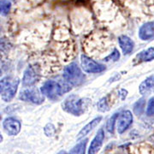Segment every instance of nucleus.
Instances as JSON below:
<instances>
[{"label":"nucleus","instance_id":"nucleus-7","mask_svg":"<svg viewBox=\"0 0 154 154\" xmlns=\"http://www.w3.org/2000/svg\"><path fill=\"white\" fill-rule=\"evenodd\" d=\"M39 78V74L37 68L33 66L28 67L24 72V75L22 78V84L25 87H29L33 86V84L38 82Z\"/></svg>","mask_w":154,"mask_h":154},{"label":"nucleus","instance_id":"nucleus-11","mask_svg":"<svg viewBox=\"0 0 154 154\" xmlns=\"http://www.w3.org/2000/svg\"><path fill=\"white\" fill-rule=\"evenodd\" d=\"M118 42L124 55H128L130 52H132L134 44V41L129 37H128L126 35H122L118 38Z\"/></svg>","mask_w":154,"mask_h":154},{"label":"nucleus","instance_id":"nucleus-14","mask_svg":"<svg viewBox=\"0 0 154 154\" xmlns=\"http://www.w3.org/2000/svg\"><path fill=\"white\" fill-rule=\"evenodd\" d=\"M140 94L141 95H146L154 91V75L147 77L143 82L140 84L139 88Z\"/></svg>","mask_w":154,"mask_h":154},{"label":"nucleus","instance_id":"nucleus-9","mask_svg":"<svg viewBox=\"0 0 154 154\" xmlns=\"http://www.w3.org/2000/svg\"><path fill=\"white\" fill-rule=\"evenodd\" d=\"M104 140H105V132H104L103 128H100L91 142V145L88 149V154L98 153L103 145Z\"/></svg>","mask_w":154,"mask_h":154},{"label":"nucleus","instance_id":"nucleus-22","mask_svg":"<svg viewBox=\"0 0 154 154\" xmlns=\"http://www.w3.org/2000/svg\"><path fill=\"white\" fill-rule=\"evenodd\" d=\"M120 58V53L118 51V50L115 49L113 51V52L110 54L109 56H107L105 58V62H110V61H117Z\"/></svg>","mask_w":154,"mask_h":154},{"label":"nucleus","instance_id":"nucleus-12","mask_svg":"<svg viewBox=\"0 0 154 154\" xmlns=\"http://www.w3.org/2000/svg\"><path fill=\"white\" fill-rule=\"evenodd\" d=\"M18 85H19L18 80H16L12 83H10V85L4 91V94L2 95V99L4 101L9 102L15 97V95L17 94V88H18Z\"/></svg>","mask_w":154,"mask_h":154},{"label":"nucleus","instance_id":"nucleus-4","mask_svg":"<svg viewBox=\"0 0 154 154\" xmlns=\"http://www.w3.org/2000/svg\"><path fill=\"white\" fill-rule=\"evenodd\" d=\"M81 65L84 71L91 74L100 73L105 69V65L93 60L92 58L86 55H82L81 57Z\"/></svg>","mask_w":154,"mask_h":154},{"label":"nucleus","instance_id":"nucleus-21","mask_svg":"<svg viewBox=\"0 0 154 154\" xmlns=\"http://www.w3.org/2000/svg\"><path fill=\"white\" fill-rule=\"evenodd\" d=\"M97 107H98V110L99 111H101V112L108 111L109 110V105H108L107 98L105 97V98L100 99L98 102V104H97Z\"/></svg>","mask_w":154,"mask_h":154},{"label":"nucleus","instance_id":"nucleus-19","mask_svg":"<svg viewBox=\"0 0 154 154\" xmlns=\"http://www.w3.org/2000/svg\"><path fill=\"white\" fill-rule=\"evenodd\" d=\"M145 105H146V100L145 99H140V100H138L134 105V112L138 116L141 115L144 111Z\"/></svg>","mask_w":154,"mask_h":154},{"label":"nucleus","instance_id":"nucleus-13","mask_svg":"<svg viewBox=\"0 0 154 154\" xmlns=\"http://www.w3.org/2000/svg\"><path fill=\"white\" fill-rule=\"evenodd\" d=\"M101 119H102L101 116H98V117H95L94 120H92L89 123H88V124L80 131V133L78 134V135H77V140H81V139H82V138L85 137L86 135H88V134L91 132L95 127L98 126V124L100 122Z\"/></svg>","mask_w":154,"mask_h":154},{"label":"nucleus","instance_id":"nucleus-28","mask_svg":"<svg viewBox=\"0 0 154 154\" xmlns=\"http://www.w3.org/2000/svg\"><path fill=\"white\" fill-rule=\"evenodd\" d=\"M1 119H2V117H1V116H0V120H1Z\"/></svg>","mask_w":154,"mask_h":154},{"label":"nucleus","instance_id":"nucleus-16","mask_svg":"<svg viewBox=\"0 0 154 154\" xmlns=\"http://www.w3.org/2000/svg\"><path fill=\"white\" fill-rule=\"evenodd\" d=\"M88 141V139H85V140H82L81 142H79L78 144H76V145L71 149L69 154H85Z\"/></svg>","mask_w":154,"mask_h":154},{"label":"nucleus","instance_id":"nucleus-5","mask_svg":"<svg viewBox=\"0 0 154 154\" xmlns=\"http://www.w3.org/2000/svg\"><path fill=\"white\" fill-rule=\"evenodd\" d=\"M117 119V131L119 134H123L132 124V113L129 110H125L118 116Z\"/></svg>","mask_w":154,"mask_h":154},{"label":"nucleus","instance_id":"nucleus-6","mask_svg":"<svg viewBox=\"0 0 154 154\" xmlns=\"http://www.w3.org/2000/svg\"><path fill=\"white\" fill-rule=\"evenodd\" d=\"M19 98L23 101L31 102L37 105L42 104L44 102V95L42 94H39L36 90H29V89L24 90L21 93Z\"/></svg>","mask_w":154,"mask_h":154},{"label":"nucleus","instance_id":"nucleus-17","mask_svg":"<svg viewBox=\"0 0 154 154\" xmlns=\"http://www.w3.org/2000/svg\"><path fill=\"white\" fill-rule=\"evenodd\" d=\"M118 113H115L113 116H111L110 118L108 119V121L106 122V129L109 133L113 134L114 133V128H115V123L117 121L118 118Z\"/></svg>","mask_w":154,"mask_h":154},{"label":"nucleus","instance_id":"nucleus-27","mask_svg":"<svg viewBox=\"0 0 154 154\" xmlns=\"http://www.w3.org/2000/svg\"><path fill=\"white\" fill-rule=\"evenodd\" d=\"M1 75H2V71L0 70V76H1Z\"/></svg>","mask_w":154,"mask_h":154},{"label":"nucleus","instance_id":"nucleus-18","mask_svg":"<svg viewBox=\"0 0 154 154\" xmlns=\"http://www.w3.org/2000/svg\"><path fill=\"white\" fill-rule=\"evenodd\" d=\"M11 4L9 0H0V14L6 16L11 11Z\"/></svg>","mask_w":154,"mask_h":154},{"label":"nucleus","instance_id":"nucleus-15","mask_svg":"<svg viewBox=\"0 0 154 154\" xmlns=\"http://www.w3.org/2000/svg\"><path fill=\"white\" fill-rule=\"evenodd\" d=\"M138 60L141 61V62H149L154 59V47H151L147 50H145L143 51H141L140 53H139L137 55Z\"/></svg>","mask_w":154,"mask_h":154},{"label":"nucleus","instance_id":"nucleus-1","mask_svg":"<svg viewBox=\"0 0 154 154\" xmlns=\"http://www.w3.org/2000/svg\"><path fill=\"white\" fill-rule=\"evenodd\" d=\"M69 89V86L67 84H63L56 81H47L40 88V93L49 99L56 100Z\"/></svg>","mask_w":154,"mask_h":154},{"label":"nucleus","instance_id":"nucleus-3","mask_svg":"<svg viewBox=\"0 0 154 154\" xmlns=\"http://www.w3.org/2000/svg\"><path fill=\"white\" fill-rule=\"evenodd\" d=\"M63 79L72 86H79L85 82V75L75 63H71L63 69Z\"/></svg>","mask_w":154,"mask_h":154},{"label":"nucleus","instance_id":"nucleus-2","mask_svg":"<svg viewBox=\"0 0 154 154\" xmlns=\"http://www.w3.org/2000/svg\"><path fill=\"white\" fill-rule=\"evenodd\" d=\"M87 107V101L85 99L77 97L76 95H70L63 103V109L74 116H81L85 112Z\"/></svg>","mask_w":154,"mask_h":154},{"label":"nucleus","instance_id":"nucleus-25","mask_svg":"<svg viewBox=\"0 0 154 154\" xmlns=\"http://www.w3.org/2000/svg\"><path fill=\"white\" fill-rule=\"evenodd\" d=\"M9 85H10L9 78H4L2 81H0V94H1L2 92H4L6 88H8Z\"/></svg>","mask_w":154,"mask_h":154},{"label":"nucleus","instance_id":"nucleus-8","mask_svg":"<svg viewBox=\"0 0 154 154\" xmlns=\"http://www.w3.org/2000/svg\"><path fill=\"white\" fill-rule=\"evenodd\" d=\"M3 126L5 132L11 136L17 135L21 131V122L14 117L6 118L3 123Z\"/></svg>","mask_w":154,"mask_h":154},{"label":"nucleus","instance_id":"nucleus-24","mask_svg":"<svg viewBox=\"0 0 154 154\" xmlns=\"http://www.w3.org/2000/svg\"><path fill=\"white\" fill-rule=\"evenodd\" d=\"M146 115L149 116L154 115V97L151 98L149 100L148 105L146 108Z\"/></svg>","mask_w":154,"mask_h":154},{"label":"nucleus","instance_id":"nucleus-10","mask_svg":"<svg viewBox=\"0 0 154 154\" xmlns=\"http://www.w3.org/2000/svg\"><path fill=\"white\" fill-rule=\"evenodd\" d=\"M139 37L142 40H149L154 37V22L143 24L139 30Z\"/></svg>","mask_w":154,"mask_h":154},{"label":"nucleus","instance_id":"nucleus-26","mask_svg":"<svg viewBox=\"0 0 154 154\" xmlns=\"http://www.w3.org/2000/svg\"><path fill=\"white\" fill-rule=\"evenodd\" d=\"M2 141H3V136H2V135L0 134V143H1Z\"/></svg>","mask_w":154,"mask_h":154},{"label":"nucleus","instance_id":"nucleus-20","mask_svg":"<svg viewBox=\"0 0 154 154\" xmlns=\"http://www.w3.org/2000/svg\"><path fill=\"white\" fill-rule=\"evenodd\" d=\"M10 49V42L6 38L0 39V57L6 54Z\"/></svg>","mask_w":154,"mask_h":154},{"label":"nucleus","instance_id":"nucleus-23","mask_svg":"<svg viewBox=\"0 0 154 154\" xmlns=\"http://www.w3.org/2000/svg\"><path fill=\"white\" fill-rule=\"evenodd\" d=\"M45 134L47 135V136H53L56 133V128L55 127L53 126L51 123H48L46 126L45 127Z\"/></svg>","mask_w":154,"mask_h":154}]
</instances>
